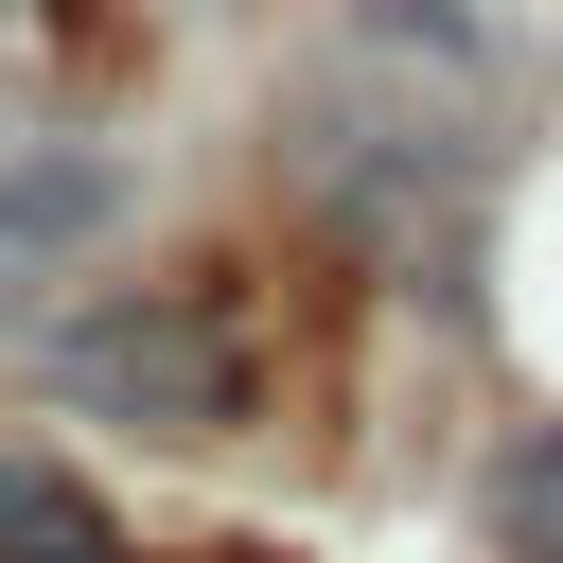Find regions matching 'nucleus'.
<instances>
[{
    "label": "nucleus",
    "mask_w": 563,
    "mask_h": 563,
    "mask_svg": "<svg viewBox=\"0 0 563 563\" xmlns=\"http://www.w3.org/2000/svg\"><path fill=\"white\" fill-rule=\"evenodd\" d=\"M211 563H282V545H211Z\"/></svg>",
    "instance_id": "nucleus-5"
},
{
    "label": "nucleus",
    "mask_w": 563,
    "mask_h": 563,
    "mask_svg": "<svg viewBox=\"0 0 563 563\" xmlns=\"http://www.w3.org/2000/svg\"><path fill=\"white\" fill-rule=\"evenodd\" d=\"M106 229H123V158L106 141H0V282H53Z\"/></svg>",
    "instance_id": "nucleus-2"
},
{
    "label": "nucleus",
    "mask_w": 563,
    "mask_h": 563,
    "mask_svg": "<svg viewBox=\"0 0 563 563\" xmlns=\"http://www.w3.org/2000/svg\"><path fill=\"white\" fill-rule=\"evenodd\" d=\"M0 563H123V528H106V493H88V475L0 457Z\"/></svg>",
    "instance_id": "nucleus-3"
},
{
    "label": "nucleus",
    "mask_w": 563,
    "mask_h": 563,
    "mask_svg": "<svg viewBox=\"0 0 563 563\" xmlns=\"http://www.w3.org/2000/svg\"><path fill=\"white\" fill-rule=\"evenodd\" d=\"M53 387L88 422H123V440H229L246 387H264V352H246V317L211 282H123L106 317L53 334Z\"/></svg>",
    "instance_id": "nucleus-1"
},
{
    "label": "nucleus",
    "mask_w": 563,
    "mask_h": 563,
    "mask_svg": "<svg viewBox=\"0 0 563 563\" xmlns=\"http://www.w3.org/2000/svg\"><path fill=\"white\" fill-rule=\"evenodd\" d=\"M493 545H510V563H563V422L493 457Z\"/></svg>",
    "instance_id": "nucleus-4"
}]
</instances>
